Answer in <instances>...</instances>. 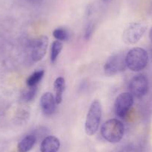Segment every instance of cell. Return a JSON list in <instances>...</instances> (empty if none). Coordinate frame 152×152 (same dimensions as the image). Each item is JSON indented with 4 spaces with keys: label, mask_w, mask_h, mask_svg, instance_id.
<instances>
[{
    "label": "cell",
    "mask_w": 152,
    "mask_h": 152,
    "mask_svg": "<svg viewBox=\"0 0 152 152\" xmlns=\"http://www.w3.org/2000/svg\"><path fill=\"white\" fill-rule=\"evenodd\" d=\"M43 76H44V71L43 70H39V71L34 72L27 78L26 84L28 87H35L41 81L42 78H43Z\"/></svg>",
    "instance_id": "4fadbf2b"
},
{
    "label": "cell",
    "mask_w": 152,
    "mask_h": 152,
    "mask_svg": "<svg viewBox=\"0 0 152 152\" xmlns=\"http://www.w3.org/2000/svg\"><path fill=\"white\" fill-rule=\"evenodd\" d=\"M49 45V38L41 36L34 40L31 47V58L34 62L41 61L46 55Z\"/></svg>",
    "instance_id": "ba28073f"
},
{
    "label": "cell",
    "mask_w": 152,
    "mask_h": 152,
    "mask_svg": "<svg viewBox=\"0 0 152 152\" xmlns=\"http://www.w3.org/2000/svg\"><path fill=\"white\" fill-rule=\"evenodd\" d=\"M54 37L59 41H66L69 39V33L64 28H58L53 31Z\"/></svg>",
    "instance_id": "9a60e30c"
},
{
    "label": "cell",
    "mask_w": 152,
    "mask_h": 152,
    "mask_svg": "<svg viewBox=\"0 0 152 152\" xmlns=\"http://www.w3.org/2000/svg\"><path fill=\"white\" fill-rule=\"evenodd\" d=\"M63 49V43L59 40H55L51 46V62L52 64L56 61Z\"/></svg>",
    "instance_id": "5bb4252c"
},
{
    "label": "cell",
    "mask_w": 152,
    "mask_h": 152,
    "mask_svg": "<svg viewBox=\"0 0 152 152\" xmlns=\"http://www.w3.org/2000/svg\"><path fill=\"white\" fill-rule=\"evenodd\" d=\"M134 104V96L130 93H122L117 96L114 104V110L119 118L126 116L130 109Z\"/></svg>",
    "instance_id": "52a82bcc"
},
{
    "label": "cell",
    "mask_w": 152,
    "mask_h": 152,
    "mask_svg": "<svg viewBox=\"0 0 152 152\" xmlns=\"http://www.w3.org/2000/svg\"><path fill=\"white\" fill-rule=\"evenodd\" d=\"M37 91V86L29 87L28 90H27L25 93L24 97H23L25 100H26V102H30V101H31L35 97V96H36Z\"/></svg>",
    "instance_id": "2e32d148"
},
{
    "label": "cell",
    "mask_w": 152,
    "mask_h": 152,
    "mask_svg": "<svg viewBox=\"0 0 152 152\" xmlns=\"http://www.w3.org/2000/svg\"><path fill=\"white\" fill-rule=\"evenodd\" d=\"M101 134L103 138L109 142L117 143L123 138L125 127L123 123L119 119H109L102 126Z\"/></svg>",
    "instance_id": "6da1fadb"
},
{
    "label": "cell",
    "mask_w": 152,
    "mask_h": 152,
    "mask_svg": "<svg viewBox=\"0 0 152 152\" xmlns=\"http://www.w3.org/2000/svg\"><path fill=\"white\" fill-rule=\"evenodd\" d=\"M127 67L133 72L144 69L148 62V55L144 49L136 47L131 49L125 56Z\"/></svg>",
    "instance_id": "3957f363"
},
{
    "label": "cell",
    "mask_w": 152,
    "mask_h": 152,
    "mask_svg": "<svg viewBox=\"0 0 152 152\" xmlns=\"http://www.w3.org/2000/svg\"><path fill=\"white\" fill-rule=\"evenodd\" d=\"M127 68L125 56L123 54H115L108 58L104 66V71L107 76H113L125 71Z\"/></svg>",
    "instance_id": "5b68a950"
},
{
    "label": "cell",
    "mask_w": 152,
    "mask_h": 152,
    "mask_svg": "<svg viewBox=\"0 0 152 152\" xmlns=\"http://www.w3.org/2000/svg\"><path fill=\"white\" fill-rule=\"evenodd\" d=\"M61 147L59 139L55 136H49L43 139L40 145V152H58Z\"/></svg>",
    "instance_id": "30bf717a"
},
{
    "label": "cell",
    "mask_w": 152,
    "mask_h": 152,
    "mask_svg": "<svg viewBox=\"0 0 152 152\" xmlns=\"http://www.w3.org/2000/svg\"><path fill=\"white\" fill-rule=\"evenodd\" d=\"M147 26L141 23H132L126 27L122 34V40L126 44L133 45L138 43L144 34Z\"/></svg>",
    "instance_id": "277c9868"
},
{
    "label": "cell",
    "mask_w": 152,
    "mask_h": 152,
    "mask_svg": "<svg viewBox=\"0 0 152 152\" xmlns=\"http://www.w3.org/2000/svg\"><path fill=\"white\" fill-rule=\"evenodd\" d=\"M43 0H28V2H29L30 3L33 4V5H37V4H40L43 2Z\"/></svg>",
    "instance_id": "ac0fdd59"
},
{
    "label": "cell",
    "mask_w": 152,
    "mask_h": 152,
    "mask_svg": "<svg viewBox=\"0 0 152 152\" xmlns=\"http://www.w3.org/2000/svg\"><path fill=\"white\" fill-rule=\"evenodd\" d=\"M37 141L36 137L34 135H28L26 137L20 140V142L17 145V151L18 152H28L34 145H35Z\"/></svg>",
    "instance_id": "7c38bea8"
},
{
    "label": "cell",
    "mask_w": 152,
    "mask_h": 152,
    "mask_svg": "<svg viewBox=\"0 0 152 152\" xmlns=\"http://www.w3.org/2000/svg\"><path fill=\"white\" fill-rule=\"evenodd\" d=\"M93 28H94L93 25L92 24V23H90L85 30V34H84V37H85L86 40H89V39L91 37L93 32Z\"/></svg>",
    "instance_id": "e0dca14e"
},
{
    "label": "cell",
    "mask_w": 152,
    "mask_h": 152,
    "mask_svg": "<svg viewBox=\"0 0 152 152\" xmlns=\"http://www.w3.org/2000/svg\"><path fill=\"white\" fill-rule=\"evenodd\" d=\"M130 93L134 97L141 99L148 91V80L144 75H137L131 80L129 84Z\"/></svg>",
    "instance_id": "8992f818"
},
{
    "label": "cell",
    "mask_w": 152,
    "mask_h": 152,
    "mask_svg": "<svg viewBox=\"0 0 152 152\" xmlns=\"http://www.w3.org/2000/svg\"><path fill=\"white\" fill-rule=\"evenodd\" d=\"M101 1H102V2H103V3H104V4H108V3H110V2H112L113 0H101Z\"/></svg>",
    "instance_id": "d6986e66"
},
{
    "label": "cell",
    "mask_w": 152,
    "mask_h": 152,
    "mask_svg": "<svg viewBox=\"0 0 152 152\" xmlns=\"http://www.w3.org/2000/svg\"><path fill=\"white\" fill-rule=\"evenodd\" d=\"M40 104L43 113L45 116H49L55 113L57 104L52 93L47 92L43 94L40 98Z\"/></svg>",
    "instance_id": "9c48e42d"
},
{
    "label": "cell",
    "mask_w": 152,
    "mask_h": 152,
    "mask_svg": "<svg viewBox=\"0 0 152 152\" xmlns=\"http://www.w3.org/2000/svg\"><path fill=\"white\" fill-rule=\"evenodd\" d=\"M66 82L63 77H58L54 82V90L55 92V102L57 104H60L63 100V94L65 90Z\"/></svg>",
    "instance_id": "8fae6325"
},
{
    "label": "cell",
    "mask_w": 152,
    "mask_h": 152,
    "mask_svg": "<svg viewBox=\"0 0 152 152\" xmlns=\"http://www.w3.org/2000/svg\"><path fill=\"white\" fill-rule=\"evenodd\" d=\"M102 116V108L101 102L99 100H94L92 102L85 121V132L87 135L93 136L96 134L99 128Z\"/></svg>",
    "instance_id": "7a4b0ae2"
},
{
    "label": "cell",
    "mask_w": 152,
    "mask_h": 152,
    "mask_svg": "<svg viewBox=\"0 0 152 152\" xmlns=\"http://www.w3.org/2000/svg\"><path fill=\"white\" fill-rule=\"evenodd\" d=\"M149 37H150V40L152 43V28H151L150 31H149Z\"/></svg>",
    "instance_id": "ffe728a7"
}]
</instances>
